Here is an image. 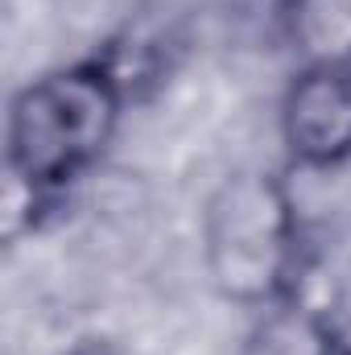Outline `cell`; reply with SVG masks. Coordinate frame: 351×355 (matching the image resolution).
<instances>
[{
  "mask_svg": "<svg viewBox=\"0 0 351 355\" xmlns=\"http://www.w3.org/2000/svg\"><path fill=\"white\" fill-rule=\"evenodd\" d=\"M257 355H327V339L318 327H306L298 318H273L257 339Z\"/></svg>",
  "mask_w": 351,
  "mask_h": 355,
  "instance_id": "cell-5",
  "label": "cell"
},
{
  "mask_svg": "<svg viewBox=\"0 0 351 355\" xmlns=\"http://www.w3.org/2000/svg\"><path fill=\"white\" fill-rule=\"evenodd\" d=\"M203 268L211 289L244 310H268L289 293L298 211L285 178L261 166L219 178L203 207Z\"/></svg>",
  "mask_w": 351,
  "mask_h": 355,
  "instance_id": "cell-2",
  "label": "cell"
},
{
  "mask_svg": "<svg viewBox=\"0 0 351 355\" xmlns=\"http://www.w3.org/2000/svg\"><path fill=\"white\" fill-rule=\"evenodd\" d=\"M302 67H351V0H289Z\"/></svg>",
  "mask_w": 351,
  "mask_h": 355,
  "instance_id": "cell-4",
  "label": "cell"
},
{
  "mask_svg": "<svg viewBox=\"0 0 351 355\" xmlns=\"http://www.w3.org/2000/svg\"><path fill=\"white\" fill-rule=\"evenodd\" d=\"M281 145L298 170L351 162V67H302L281 95Z\"/></svg>",
  "mask_w": 351,
  "mask_h": 355,
  "instance_id": "cell-3",
  "label": "cell"
},
{
  "mask_svg": "<svg viewBox=\"0 0 351 355\" xmlns=\"http://www.w3.org/2000/svg\"><path fill=\"white\" fill-rule=\"evenodd\" d=\"M120 116L124 83L108 58H83L25 83L4 128L8 194L37 202L83 178L108 153Z\"/></svg>",
  "mask_w": 351,
  "mask_h": 355,
  "instance_id": "cell-1",
  "label": "cell"
}]
</instances>
